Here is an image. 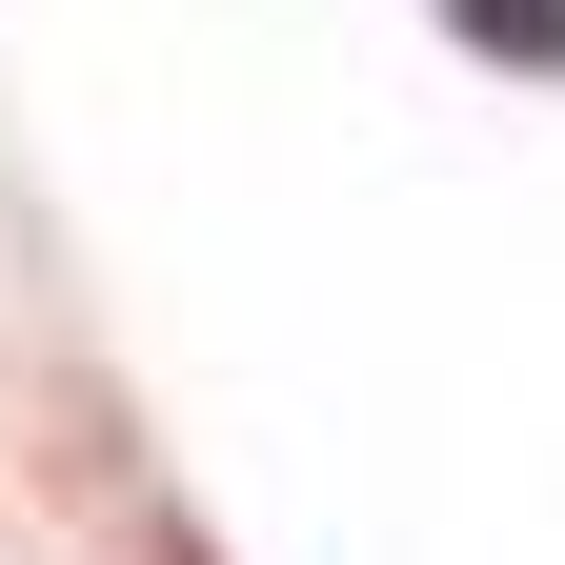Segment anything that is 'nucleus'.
<instances>
[{"label":"nucleus","mask_w":565,"mask_h":565,"mask_svg":"<svg viewBox=\"0 0 565 565\" xmlns=\"http://www.w3.org/2000/svg\"><path fill=\"white\" fill-rule=\"evenodd\" d=\"M465 61H525V82H565V0H445Z\"/></svg>","instance_id":"obj_1"}]
</instances>
